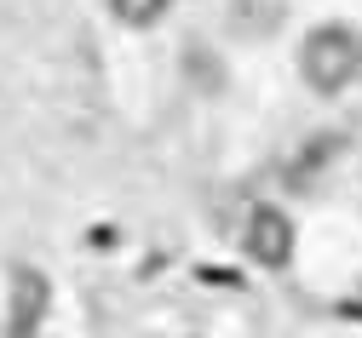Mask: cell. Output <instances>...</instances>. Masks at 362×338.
Segmentation results:
<instances>
[{
  "mask_svg": "<svg viewBox=\"0 0 362 338\" xmlns=\"http://www.w3.org/2000/svg\"><path fill=\"white\" fill-rule=\"evenodd\" d=\"M362 69V35L345 29V23H328V29H316L305 40V52H299V75L316 86V92H339L351 86Z\"/></svg>",
  "mask_w": 362,
  "mask_h": 338,
  "instance_id": "cell-1",
  "label": "cell"
},
{
  "mask_svg": "<svg viewBox=\"0 0 362 338\" xmlns=\"http://www.w3.org/2000/svg\"><path fill=\"white\" fill-rule=\"evenodd\" d=\"M242 247H247V258H253V264H264V270H282V264L293 258V224H288V212H276V207H259V212L247 218Z\"/></svg>",
  "mask_w": 362,
  "mask_h": 338,
  "instance_id": "cell-2",
  "label": "cell"
},
{
  "mask_svg": "<svg viewBox=\"0 0 362 338\" xmlns=\"http://www.w3.org/2000/svg\"><path fill=\"white\" fill-rule=\"evenodd\" d=\"M40 315H47V275H40V270H18L12 275V321H6V332L29 338Z\"/></svg>",
  "mask_w": 362,
  "mask_h": 338,
  "instance_id": "cell-3",
  "label": "cell"
},
{
  "mask_svg": "<svg viewBox=\"0 0 362 338\" xmlns=\"http://www.w3.org/2000/svg\"><path fill=\"white\" fill-rule=\"evenodd\" d=\"M110 6H115L121 23H139V29H144V23H156V18L173 6V0H110Z\"/></svg>",
  "mask_w": 362,
  "mask_h": 338,
  "instance_id": "cell-4",
  "label": "cell"
},
{
  "mask_svg": "<svg viewBox=\"0 0 362 338\" xmlns=\"http://www.w3.org/2000/svg\"><path fill=\"white\" fill-rule=\"evenodd\" d=\"M345 315H362V310H351V304H345Z\"/></svg>",
  "mask_w": 362,
  "mask_h": 338,
  "instance_id": "cell-5",
  "label": "cell"
}]
</instances>
